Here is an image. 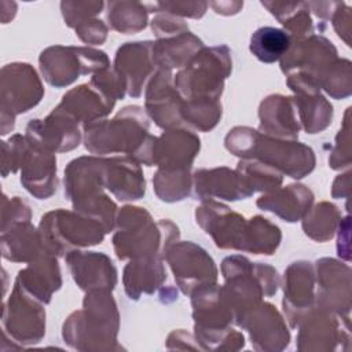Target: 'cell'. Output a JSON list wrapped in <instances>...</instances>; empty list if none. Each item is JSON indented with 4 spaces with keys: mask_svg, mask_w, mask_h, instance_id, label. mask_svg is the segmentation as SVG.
Wrapping results in <instances>:
<instances>
[{
    "mask_svg": "<svg viewBox=\"0 0 352 352\" xmlns=\"http://www.w3.org/2000/svg\"><path fill=\"white\" fill-rule=\"evenodd\" d=\"M146 110L131 104L121 109L111 120H99L82 126L84 146L92 155L124 154L140 165L153 166L155 138L148 132Z\"/></svg>",
    "mask_w": 352,
    "mask_h": 352,
    "instance_id": "cell-1",
    "label": "cell"
},
{
    "mask_svg": "<svg viewBox=\"0 0 352 352\" xmlns=\"http://www.w3.org/2000/svg\"><path fill=\"white\" fill-rule=\"evenodd\" d=\"M226 148L239 157L261 161L293 179L308 176L316 165L314 150L298 140L279 139L250 126H234L224 138Z\"/></svg>",
    "mask_w": 352,
    "mask_h": 352,
    "instance_id": "cell-2",
    "label": "cell"
},
{
    "mask_svg": "<svg viewBox=\"0 0 352 352\" xmlns=\"http://www.w3.org/2000/svg\"><path fill=\"white\" fill-rule=\"evenodd\" d=\"M113 248L117 258H165L169 248L179 241V227L170 220H157L140 206L125 205L118 209Z\"/></svg>",
    "mask_w": 352,
    "mask_h": 352,
    "instance_id": "cell-3",
    "label": "cell"
},
{
    "mask_svg": "<svg viewBox=\"0 0 352 352\" xmlns=\"http://www.w3.org/2000/svg\"><path fill=\"white\" fill-rule=\"evenodd\" d=\"M118 330L120 314L111 292L91 290L82 300V308L65 320L62 337L77 351H113L120 349Z\"/></svg>",
    "mask_w": 352,
    "mask_h": 352,
    "instance_id": "cell-4",
    "label": "cell"
},
{
    "mask_svg": "<svg viewBox=\"0 0 352 352\" xmlns=\"http://www.w3.org/2000/svg\"><path fill=\"white\" fill-rule=\"evenodd\" d=\"M194 334L201 349L238 351L245 346V337L231 327L235 324L232 305L223 286L205 285L191 293Z\"/></svg>",
    "mask_w": 352,
    "mask_h": 352,
    "instance_id": "cell-5",
    "label": "cell"
},
{
    "mask_svg": "<svg viewBox=\"0 0 352 352\" xmlns=\"http://www.w3.org/2000/svg\"><path fill=\"white\" fill-rule=\"evenodd\" d=\"M224 290L232 305L235 326L253 311L263 297H272L280 286L278 271L263 263H252L248 257L232 254L221 261Z\"/></svg>",
    "mask_w": 352,
    "mask_h": 352,
    "instance_id": "cell-6",
    "label": "cell"
},
{
    "mask_svg": "<svg viewBox=\"0 0 352 352\" xmlns=\"http://www.w3.org/2000/svg\"><path fill=\"white\" fill-rule=\"evenodd\" d=\"M21 170V183L37 199H47L58 188L56 157L32 144L25 135L15 133L1 142V175Z\"/></svg>",
    "mask_w": 352,
    "mask_h": 352,
    "instance_id": "cell-7",
    "label": "cell"
},
{
    "mask_svg": "<svg viewBox=\"0 0 352 352\" xmlns=\"http://www.w3.org/2000/svg\"><path fill=\"white\" fill-rule=\"evenodd\" d=\"M232 72L231 50L224 45L204 47L176 76L175 87L183 99H220L224 81Z\"/></svg>",
    "mask_w": 352,
    "mask_h": 352,
    "instance_id": "cell-8",
    "label": "cell"
},
{
    "mask_svg": "<svg viewBox=\"0 0 352 352\" xmlns=\"http://www.w3.org/2000/svg\"><path fill=\"white\" fill-rule=\"evenodd\" d=\"M38 231L45 252L55 257L102 243L106 235L103 226L96 220L62 208L43 214Z\"/></svg>",
    "mask_w": 352,
    "mask_h": 352,
    "instance_id": "cell-9",
    "label": "cell"
},
{
    "mask_svg": "<svg viewBox=\"0 0 352 352\" xmlns=\"http://www.w3.org/2000/svg\"><path fill=\"white\" fill-rule=\"evenodd\" d=\"M38 65L50 85L65 88L80 76L95 74L109 67L110 59L104 51L88 45H51L41 51Z\"/></svg>",
    "mask_w": 352,
    "mask_h": 352,
    "instance_id": "cell-10",
    "label": "cell"
},
{
    "mask_svg": "<svg viewBox=\"0 0 352 352\" xmlns=\"http://www.w3.org/2000/svg\"><path fill=\"white\" fill-rule=\"evenodd\" d=\"M43 96V82L32 65L23 62L4 65L0 76L1 135L10 133L15 126V117L37 106Z\"/></svg>",
    "mask_w": 352,
    "mask_h": 352,
    "instance_id": "cell-11",
    "label": "cell"
},
{
    "mask_svg": "<svg viewBox=\"0 0 352 352\" xmlns=\"http://www.w3.org/2000/svg\"><path fill=\"white\" fill-rule=\"evenodd\" d=\"M43 305L14 282L12 292L3 305V336L19 346L40 342L45 336Z\"/></svg>",
    "mask_w": 352,
    "mask_h": 352,
    "instance_id": "cell-12",
    "label": "cell"
},
{
    "mask_svg": "<svg viewBox=\"0 0 352 352\" xmlns=\"http://www.w3.org/2000/svg\"><path fill=\"white\" fill-rule=\"evenodd\" d=\"M165 260L175 276L176 285L186 296L205 285L217 283L219 271L214 260L199 245L184 241L173 243Z\"/></svg>",
    "mask_w": 352,
    "mask_h": 352,
    "instance_id": "cell-13",
    "label": "cell"
},
{
    "mask_svg": "<svg viewBox=\"0 0 352 352\" xmlns=\"http://www.w3.org/2000/svg\"><path fill=\"white\" fill-rule=\"evenodd\" d=\"M316 307L336 314L349 324L351 318V267L337 258L322 257L315 261Z\"/></svg>",
    "mask_w": 352,
    "mask_h": 352,
    "instance_id": "cell-14",
    "label": "cell"
},
{
    "mask_svg": "<svg viewBox=\"0 0 352 352\" xmlns=\"http://www.w3.org/2000/svg\"><path fill=\"white\" fill-rule=\"evenodd\" d=\"M290 38V47L279 60L280 70L286 76L302 73L316 84L320 74L338 58L337 48L329 38L315 33Z\"/></svg>",
    "mask_w": 352,
    "mask_h": 352,
    "instance_id": "cell-15",
    "label": "cell"
},
{
    "mask_svg": "<svg viewBox=\"0 0 352 352\" xmlns=\"http://www.w3.org/2000/svg\"><path fill=\"white\" fill-rule=\"evenodd\" d=\"M282 308L290 327L297 329L304 316L316 307L314 264L305 260L292 263L283 274Z\"/></svg>",
    "mask_w": 352,
    "mask_h": 352,
    "instance_id": "cell-16",
    "label": "cell"
},
{
    "mask_svg": "<svg viewBox=\"0 0 352 352\" xmlns=\"http://www.w3.org/2000/svg\"><path fill=\"white\" fill-rule=\"evenodd\" d=\"M195 220L217 248L242 252L248 224L242 214L221 202L206 199L195 208Z\"/></svg>",
    "mask_w": 352,
    "mask_h": 352,
    "instance_id": "cell-17",
    "label": "cell"
},
{
    "mask_svg": "<svg viewBox=\"0 0 352 352\" xmlns=\"http://www.w3.org/2000/svg\"><path fill=\"white\" fill-rule=\"evenodd\" d=\"M342 322L344 320L340 322V318L331 311L315 307L297 326V349L327 352L337 349L342 341L348 344L349 327H342Z\"/></svg>",
    "mask_w": 352,
    "mask_h": 352,
    "instance_id": "cell-18",
    "label": "cell"
},
{
    "mask_svg": "<svg viewBox=\"0 0 352 352\" xmlns=\"http://www.w3.org/2000/svg\"><path fill=\"white\" fill-rule=\"evenodd\" d=\"M182 102L172 70L157 69L144 89V110L148 118L164 131L184 126L180 117Z\"/></svg>",
    "mask_w": 352,
    "mask_h": 352,
    "instance_id": "cell-19",
    "label": "cell"
},
{
    "mask_svg": "<svg viewBox=\"0 0 352 352\" xmlns=\"http://www.w3.org/2000/svg\"><path fill=\"white\" fill-rule=\"evenodd\" d=\"M286 85L294 92L293 102L301 128L311 135L324 131L331 124L333 106L320 94L319 87L302 73L289 74Z\"/></svg>",
    "mask_w": 352,
    "mask_h": 352,
    "instance_id": "cell-20",
    "label": "cell"
},
{
    "mask_svg": "<svg viewBox=\"0 0 352 352\" xmlns=\"http://www.w3.org/2000/svg\"><path fill=\"white\" fill-rule=\"evenodd\" d=\"M80 124L65 113L54 109L43 120H30L26 125L28 140L51 153H66L78 147L82 132Z\"/></svg>",
    "mask_w": 352,
    "mask_h": 352,
    "instance_id": "cell-21",
    "label": "cell"
},
{
    "mask_svg": "<svg viewBox=\"0 0 352 352\" xmlns=\"http://www.w3.org/2000/svg\"><path fill=\"white\" fill-rule=\"evenodd\" d=\"M239 327L248 330L256 351L276 352L285 349L290 342L286 320L271 302L261 301L245 316Z\"/></svg>",
    "mask_w": 352,
    "mask_h": 352,
    "instance_id": "cell-22",
    "label": "cell"
},
{
    "mask_svg": "<svg viewBox=\"0 0 352 352\" xmlns=\"http://www.w3.org/2000/svg\"><path fill=\"white\" fill-rule=\"evenodd\" d=\"M154 41H129L122 44L114 56L113 67L124 78L126 94L131 98H139L146 89L147 82L157 72L153 59Z\"/></svg>",
    "mask_w": 352,
    "mask_h": 352,
    "instance_id": "cell-23",
    "label": "cell"
},
{
    "mask_svg": "<svg viewBox=\"0 0 352 352\" xmlns=\"http://www.w3.org/2000/svg\"><path fill=\"white\" fill-rule=\"evenodd\" d=\"M66 264L77 286L87 292L109 290L117 285V270L111 258L100 252L72 250L65 256Z\"/></svg>",
    "mask_w": 352,
    "mask_h": 352,
    "instance_id": "cell-24",
    "label": "cell"
},
{
    "mask_svg": "<svg viewBox=\"0 0 352 352\" xmlns=\"http://www.w3.org/2000/svg\"><path fill=\"white\" fill-rule=\"evenodd\" d=\"M201 150V139L188 128L165 129L155 138L153 166L160 169H191Z\"/></svg>",
    "mask_w": 352,
    "mask_h": 352,
    "instance_id": "cell-25",
    "label": "cell"
},
{
    "mask_svg": "<svg viewBox=\"0 0 352 352\" xmlns=\"http://www.w3.org/2000/svg\"><path fill=\"white\" fill-rule=\"evenodd\" d=\"M192 188L201 201L226 199L239 201L253 195L236 169L217 166L210 169H198L192 175Z\"/></svg>",
    "mask_w": 352,
    "mask_h": 352,
    "instance_id": "cell-26",
    "label": "cell"
},
{
    "mask_svg": "<svg viewBox=\"0 0 352 352\" xmlns=\"http://www.w3.org/2000/svg\"><path fill=\"white\" fill-rule=\"evenodd\" d=\"M116 100L103 94L94 84L87 82L69 89L55 107L81 126L103 120L114 109Z\"/></svg>",
    "mask_w": 352,
    "mask_h": 352,
    "instance_id": "cell-27",
    "label": "cell"
},
{
    "mask_svg": "<svg viewBox=\"0 0 352 352\" xmlns=\"http://www.w3.org/2000/svg\"><path fill=\"white\" fill-rule=\"evenodd\" d=\"M258 131L264 135L297 140L301 124L293 96L272 94L264 98L258 106Z\"/></svg>",
    "mask_w": 352,
    "mask_h": 352,
    "instance_id": "cell-28",
    "label": "cell"
},
{
    "mask_svg": "<svg viewBox=\"0 0 352 352\" xmlns=\"http://www.w3.org/2000/svg\"><path fill=\"white\" fill-rule=\"evenodd\" d=\"M104 187L120 201L143 198L146 180L140 164L128 155L104 157Z\"/></svg>",
    "mask_w": 352,
    "mask_h": 352,
    "instance_id": "cell-29",
    "label": "cell"
},
{
    "mask_svg": "<svg viewBox=\"0 0 352 352\" xmlns=\"http://www.w3.org/2000/svg\"><path fill=\"white\" fill-rule=\"evenodd\" d=\"M15 283L40 302L50 304L52 294L62 286L58 257L44 253L28 263V265L18 272Z\"/></svg>",
    "mask_w": 352,
    "mask_h": 352,
    "instance_id": "cell-30",
    "label": "cell"
},
{
    "mask_svg": "<svg viewBox=\"0 0 352 352\" xmlns=\"http://www.w3.org/2000/svg\"><path fill=\"white\" fill-rule=\"evenodd\" d=\"M314 198V192L309 187L300 183H293L263 194L260 198H257L256 205L287 223H296L301 220L311 209Z\"/></svg>",
    "mask_w": 352,
    "mask_h": 352,
    "instance_id": "cell-31",
    "label": "cell"
},
{
    "mask_svg": "<svg viewBox=\"0 0 352 352\" xmlns=\"http://www.w3.org/2000/svg\"><path fill=\"white\" fill-rule=\"evenodd\" d=\"M166 282V271L162 258L144 257L132 258L124 267L122 283L126 296L138 301L142 294L160 292Z\"/></svg>",
    "mask_w": 352,
    "mask_h": 352,
    "instance_id": "cell-32",
    "label": "cell"
},
{
    "mask_svg": "<svg viewBox=\"0 0 352 352\" xmlns=\"http://www.w3.org/2000/svg\"><path fill=\"white\" fill-rule=\"evenodd\" d=\"M0 245L1 256L12 263H30L47 253L38 228L30 221L1 231Z\"/></svg>",
    "mask_w": 352,
    "mask_h": 352,
    "instance_id": "cell-33",
    "label": "cell"
},
{
    "mask_svg": "<svg viewBox=\"0 0 352 352\" xmlns=\"http://www.w3.org/2000/svg\"><path fill=\"white\" fill-rule=\"evenodd\" d=\"M204 47V41L188 30L176 36L155 40L153 44V59L158 69L180 70Z\"/></svg>",
    "mask_w": 352,
    "mask_h": 352,
    "instance_id": "cell-34",
    "label": "cell"
},
{
    "mask_svg": "<svg viewBox=\"0 0 352 352\" xmlns=\"http://www.w3.org/2000/svg\"><path fill=\"white\" fill-rule=\"evenodd\" d=\"M155 11V3L129 0L106 3V19L109 26L124 34H133L143 30L148 23V14Z\"/></svg>",
    "mask_w": 352,
    "mask_h": 352,
    "instance_id": "cell-35",
    "label": "cell"
},
{
    "mask_svg": "<svg viewBox=\"0 0 352 352\" xmlns=\"http://www.w3.org/2000/svg\"><path fill=\"white\" fill-rule=\"evenodd\" d=\"M261 6L282 23L283 30L290 37H307L314 34V22L305 1L261 0Z\"/></svg>",
    "mask_w": 352,
    "mask_h": 352,
    "instance_id": "cell-36",
    "label": "cell"
},
{
    "mask_svg": "<svg viewBox=\"0 0 352 352\" xmlns=\"http://www.w3.org/2000/svg\"><path fill=\"white\" fill-rule=\"evenodd\" d=\"M282 241L280 228L271 220L257 214L248 219L242 252L272 256Z\"/></svg>",
    "mask_w": 352,
    "mask_h": 352,
    "instance_id": "cell-37",
    "label": "cell"
},
{
    "mask_svg": "<svg viewBox=\"0 0 352 352\" xmlns=\"http://www.w3.org/2000/svg\"><path fill=\"white\" fill-rule=\"evenodd\" d=\"M341 210L331 202L322 201L307 212V214L301 219L304 234L316 241V242H327L330 241L338 228L341 221Z\"/></svg>",
    "mask_w": 352,
    "mask_h": 352,
    "instance_id": "cell-38",
    "label": "cell"
},
{
    "mask_svg": "<svg viewBox=\"0 0 352 352\" xmlns=\"http://www.w3.org/2000/svg\"><path fill=\"white\" fill-rule=\"evenodd\" d=\"M223 107L220 99L192 98L183 99L180 117L184 126H190L199 132L212 131L220 121Z\"/></svg>",
    "mask_w": 352,
    "mask_h": 352,
    "instance_id": "cell-39",
    "label": "cell"
},
{
    "mask_svg": "<svg viewBox=\"0 0 352 352\" xmlns=\"http://www.w3.org/2000/svg\"><path fill=\"white\" fill-rule=\"evenodd\" d=\"M290 36L279 28L261 26L250 37L249 50L263 63L280 60L290 47Z\"/></svg>",
    "mask_w": 352,
    "mask_h": 352,
    "instance_id": "cell-40",
    "label": "cell"
},
{
    "mask_svg": "<svg viewBox=\"0 0 352 352\" xmlns=\"http://www.w3.org/2000/svg\"><path fill=\"white\" fill-rule=\"evenodd\" d=\"M155 195L164 202H179L187 198L192 188L191 169H157L153 176Z\"/></svg>",
    "mask_w": 352,
    "mask_h": 352,
    "instance_id": "cell-41",
    "label": "cell"
},
{
    "mask_svg": "<svg viewBox=\"0 0 352 352\" xmlns=\"http://www.w3.org/2000/svg\"><path fill=\"white\" fill-rule=\"evenodd\" d=\"M236 170L253 194L257 191L271 192L279 188L283 182V175L278 169L257 160L241 158Z\"/></svg>",
    "mask_w": 352,
    "mask_h": 352,
    "instance_id": "cell-42",
    "label": "cell"
},
{
    "mask_svg": "<svg viewBox=\"0 0 352 352\" xmlns=\"http://www.w3.org/2000/svg\"><path fill=\"white\" fill-rule=\"evenodd\" d=\"M351 60L337 58L318 78L319 89H323L333 99H345L352 94Z\"/></svg>",
    "mask_w": 352,
    "mask_h": 352,
    "instance_id": "cell-43",
    "label": "cell"
},
{
    "mask_svg": "<svg viewBox=\"0 0 352 352\" xmlns=\"http://www.w3.org/2000/svg\"><path fill=\"white\" fill-rule=\"evenodd\" d=\"M106 7V3L100 0H87V1H70V0H63L60 1V11L65 23L74 29L77 25L81 22L89 19V18H96L103 8Z\"/></svg>",
    "mask_w": 352,
    "mask_h": 352,
    "instance_id": "cell-44",
    "label": "cell"
},
{
    "mask_svg": "<svg viewBox=\"0 0 352 352\" xmlns=\"http://www.w3.org/2000/svg\"><path fill=\"white\" fill-rule=\"evenodd\" d=\"M349 110H351V107H348L346 111H345L342 126L340 128V131L336 136V143H334V146L331 148V153L329 155V165L334 170H340V169L351 166Z\"/></svg>",
    "mask_w": 352,
    "mask_h": 352,
    "instance_id": "cell-45",
    "label": "cell"
},
{
    "mask_svg": "<svg viewBox=\"0 0 352 352\" xmlns=\"http://www.w3.org/2000/svg\"><path fill=\"white\" fill-rule=\"evenodd\" d=\"M32 220V210L29 204L21 197L8 198L3 194L1 199V231H6L16 224Z\"/></svg>",
    "mask_w": 352,
    "mask_h": 352,
    "instance_id": "cell-46",
    "label": "cell"
},
{
    "mask_svg": "<svg viewBox=\"0 0 352 352\" xmlns=\"http://www.w3.org/2000/svg\"><path fill=\"white\" fill-rule=\"evenodd\" d=\"M151 30L157 40L166 38L170 36H176L184 32H188V25L184 22V19L177 18L172 14L164 12V11H155V15L150 21Z\"/></svg>",
    "mask_w": 352,
    "mask_h": 352,
    "instance_id": "cell-47",
    "label": "cell"
},
{
    "mask_svg": "<svg viewBox=\"0 0 352 352\" xmlns=\"http://www.w3.org/2000/svg\"><path fill=\"white\" fill-rule=\"evenodd\" d=\"M157 11L172 14L177 18H192L199 19L208 10V1H157Z\"/></svg>",
    "mask_w": 352,
    "mask_h": 352,
    "instance_id": "cell-48",
    "label": "cell"
},
{
    "mask_svg": "<svg viewBox=\"0 0 352 352\" xmlns=\"http://www.w3.org/2000/svg\"><path fill=\"white\" fill-rule=\"evenodd\" d=\"M76 36L88 45H100L106 41L109 26L98 19V18H89L80 25L74 28Z\"/></svg>",
    "mask_w": 352,
    "mask_h": 352,
    "instance_id": "cell-49",
    "label": "cell"
},
{
    "mask_svg": "<svg viewBox=\"0 0 352 352\" xmlns=\"http://www.w3.org/2000/svg\"><path fill=\"white\" fill-rule=\"evenodd\" d=\"M330 21L337 36L348 47H351V7L346 6L344 1H340Z\"/></svg>",
    "mask_w": 352,
    "mask_h": 352,
    "instance_id": "cell-50",
    "label": "cell"
},
{
    "mask_svg": "<svg viewBox=\"0 0 352 352\" xmlns=\"http://www.w3.org/2000/svg\"><path fill=\"white\" fill-rule=\"evenodd\" d=\"M349 228H351V217L349 214L341 219L338 224V242H337V253L345 261L351 260V248H349Z\"/></svg>",
    "mask_w": 352,
    "mask_h": 352,
    "instance_id": "cell-51",
    "label": "cell"
},
{
    "mask_svg": "<svg viewBox=\"0 0 352 352\" xmlns=\"http://www.w3.org/2000/svg\"><path fill=\"white\" fill-rule=\"evenodd\" d=\"M309 11L314 12L322 21H330L334 10L340 1H305Z\"/></svg>",
    "mask_w": 352,
    "mask_h": 352,
    "instance_id": "cell-52",
    "label": "cell"
},
{
    "mask_svg": "<svg viewBox=\"0 0 352 352\" xmlns=\"http://www.w3.org/2000/svg\"><path fill=\"white\" fill-rule=\"evenodd\" d=\"M349 186H351V172L341 173L336 177L331 187L333 198H348L349 197Z\"/></svg>",
    "mask_w": 352,
    "mask_h": 352,
    "instance_id": "cell-53",
    "label": "cell"
},
{
    "mask_svg": "<svg viewBox=\"0 0 352 352\" xmlns=\"http://www.w3.org/2000/svg\"><path fill=\"white\" fill-rule=\"evenodd\" d=\"M208 6L212 7L216 14L227 15L228 16V15L238 14L242 10V7H243V1H239V0H232V1H209Z\"/></svg>",
    "mask_w": 352,
    "mask_h": 352,
    "instance_id": "cell-54",
    "label": "cell"
}]
</instances>
